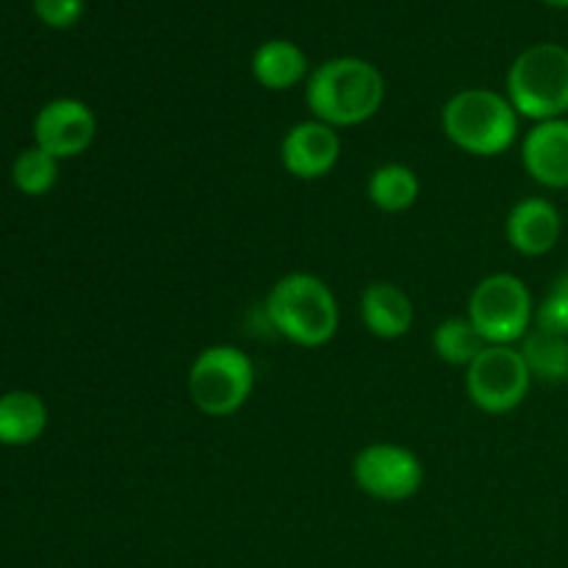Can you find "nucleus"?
<instances>
[{"label": "nucleus", "mask_w": 568, "mask_h": 568, "mask_svg": "<svg viewBox=\"0 0 568 568\" xmlns=\"http://www.w3.org/2000/svg\"><path fill=\"white\" fill-rule=\"evenodd\" d=\"M536 325L541 331L568 336V270L552 283L549 294L536 311Z\"/></svg>", "instance_id": "aec40b11"}, {"label": "nucleus", "mask_w": 568, "mask_h": 568, "mask_svg": "<svg viewBox=\"0 0 568 568\" xmlns=\"http://www.w3.org/2000/svg\"><path fill=\"white\" fill-rule=\"evenodd\" d=\"M564 233V216L558 205L544 197H525L510 209L508 222H505V236L516 253L527 258L552 253L555 244Z\"/></svg>", "instance_id": "9b49d317"}, {"label": "nucleus", "mask_w": 568, "mask_h": 568, "mask_svg": "<svg viewBox=\"0 0 568 568\" xmlns=\"http://www.w3.org/2000/svg\"><path fill=\"white\" fill-rule=\"evenodd\" d=\"M266 320L297 347H325L338 331V303L322 277L308 272L283 275L266 294Z\"/></svg>", "instance_id": "f03ea898"}, {"label": "nucleus", "mask_w": 568, "mask_h": 568, "mask_svg": "<svg viewBox=\"0 0 568 568\" xmlns=\"http://www.w3.org/2000/svg\"><path fill=\"white\" fill-rule=\"evenodd\" d=\"M527 175L547 189H568V120L536 122L521 144Z\"/></svg>", "instance_id": "f8f14e48"}, {"label": "nucleus", "mask_w": 568, "mask_h": 568, "mask_svg": "<svg viewBox=\"0 0 568 568\" xmlns=\"http://www.w3.org/2000/svg\"><path fill=\"white\" fill-rule=\"evenodd\" d=\"M442 131L469 155H499L519 136V114L505 94L464 89L442 109Z\"/></svg>", "instance_id": "7ed1b4c3"}, {"label": "nucleus", "mask_w": 568, "mask_h": 568, "mask_svg": "<svg viewBox=\"0 0 568 568\" xmlns=\"http://www.w3.org/2000/svg\"><path fill=\"white\" fill-rule=\"evenodd\" d=\"M488 344L483 342V336L477 333V327L471 325L469 316H453V320H444L442 325L433 333V349L442 361H447L449 366H469L477 355L486 349Z\"/></svg>", "instance_id": "a211bd4d"}, {"label": "nucleus", "mask_w": 568, "mask_h": 568, "mask_svg": "<svg viewBox=\"0 0 568 568\" xmlns=\"http://www.w3.org/2000/svg\"><path fill=\"white\" fill-rule=\"evenodd\" d=\"M419 175L405 164H383L372 172L369 192L372 205H377L386 214L408 211L419 200Z\"/></svg>", "instance_id": "f3484780"}, {"label": "nucleus", "mask_w": 568, "mask_h": 568, "mask_svg": "<svg viewBox=\"0 0 568 568\" xmlns=\"http://www.w3.org/2000/svg\"><path fill=\"white\" fill-rule=\"evenodd\" d=\"M353 477L358 488L381 503H405L419 494L425 469L410 449L399 444L377 442L361 449L353 460Z\"/></svg>", "instance_id": "6e6552de"}, {"label": "nucleus", "mask_w": 568, "mask_h": 568, "mask_svg": "<svg viewBox=\"0 0 568 568\" xmlns=\"http://www.w3.org/2000/svg\"><path fill=\"white\" fill-rule=\"evenodd\" d=\"M521 358L536 381L566 383L568 381V336H558L536 327L521 338Z\"/></svg>", "instance_id": "dca6fc26"}, {"label": "nucleus", "mask_w": 568, "mask_h": 568, "mask_svg": "<svg viewBox=\"0 0 568 568\" xmlns=\"http://www.w3.org/2000/svg\"><path fill=\"white\" fill-rule=\"evenodd\" d=\"M338 155H342V139L336 128L320 120L297 122L281 144L283 166L300 181L325 178L338 164Z\"/></svg>", "instance_id": "9d476101"}, {"label": "nucleus", "mask_w": 568, "mask_h": 568, "mask_svg": "<svg viewBox=\"0 0 568 568\" xmlns=\"http://www.w3.org/2000/svg\"><path fill=\"white\" fill-rule=\"evenodd\" d=\"M361 320L377 338H403L414 327V303L397 283H369L361 297Z\"/></svg>", "instance_id": "ddd939ff"}, {"label": "nucleus", "mask_w": 568, "mask_h": 568, "mask_svg": "<svg viewBox=\"0 0 568 568\" xmlns=\"http://www.w3.org/2000/svg\"><path fill=\"white\" fill-rule=\"evenodd\" d=\"M386 98L381 70L366 59L338 55L308 75L305 103L311 114L331 128H353L372 120Z\"/></svg>", "instance_id": "f257e3e1"}, {"label": "nucleus", "mask_w": 568, "mask_h": 568, "mask_svg": "<svg viewBox=\"0 0 568 568\" xmlns=\"http://www.w3.org/2000/svg\"><path fill=\"white\" fill-rule=\"evenodd\" d=\"M532 375L519 349L488 344L466 366V392L471 403L486 414H510L525 403Z\"/></svg>", "instance_id": "0eeeda50"}, {"label": "nucleus", "mask_w": 568, "mask_h": 568, "mask_svg": "<svg viewBox=\"0 0 568 568\" xmlns=\"http://www.w3.org/2000/svg\"><path fill=\"white\" fill-rule=\"evenodd\" d=\"M308 75V55L288 39H270L253 53V78L264 89L283 92Z\"/></svg>", "instance_id": "4468645a"}, {"label": "nucleus", "mask_w": 568, "mask_h": 568, "mask_svg": "<svg viewBox=\"0 0 568 568\" xmlns=\"http://www.w3.org/2000/svg\"><path fill=\"white\" fill-rule=\"evenodd\" d=\"M547 6H552V9H568V0H544Z\"/></svg>", "instance_id": "4be33fe9"}, {"label": "nucleus", "mask_w": 568, "mask_h": 568, "mask_svg": "<svg viewBox=\"0 0 568 568\" xmlns=\"http://www.w3.org/2000/svg\"><path fill=\"white\" fill-rule=\"evenodd\" d=\"M11 178H14V186L22 194H28V197H42L59 181V159H53V155L44 153L42 148L33 144V148L22 150L14 159Z\"/></svg>", "instance_id": "6ab92c4d"}, {"label": "nucleus", "mask_w": 568, "mask_h": 568, "mask_svg": "<svg viewBox=\"0 0 568 568\" xmlns=\"http://www.w3.org/2000/svg\"><path fill=\"white\" fill-rule=\"evenodd\" d=\"M508 100L516 114L536 122L568 114V48L538 42L521 50L508 70Z\"/></svg>", "instance_id": "20e7f679"}, {"label": "nucleus", "mask_w": 568, "mask_h": 568, "mask_svg": "<svg viewBox=\"0 0 568 568\" xmlns=\"http://www.w3.org/2000/svg\"><path fill=\"white\" fill-rule=\"evenodd\" d=\"M48 427V408L31 392H9L0 397V444L26 447Z\"/></svg>", "instance_id": "2eb2a0df"}, {"label": "nucleus", "mask_w": 568, "mask_h": 568, "mask_svg": "<svg viewBox=\"0 0 568 568\" xmlns=\"http://www.w3.org/2000/svg\"><path fill=\"white\" fill-rule=\"evenodd\" d=\"M536 320L532 294L521 277L510 272L483 277L469 297V322L477 327L486 344L510 347L521 342Z\"/></svg>", "instance_id": "423d86ee"}, {"label": "nucleus", "mask_w": 568, "mask_h": 568, "mask_svg": "<svg viewBox=\"0 0 568 568\" xmlns=\"http://www.w3.org/2000/svg\"><path fill=\"white\" fill-rule=\"evenodd\" d=\"M33 11L50 28H72L83 14V0H33Z\"/></svg>", "instance_id": "412c9836"}, {"label": "nucleus", "mask_w": 568, "mask_h": 568, "mask_svg": "<svg viewBox=\"0 0 568 568\" xmlns=\"http://www.w3.org/2000/svg\"><path fill=\"white\" fill-rule=\"evenodd\" d=\"M255 366L247 353L233 344H214L194 358L189 369V397L205 416H231L250 399Z\"/></svg>", "instance_id": "39448f33"}, {"label": "nucleus", "mask_w": 568, "mask_h": 568, "mask_svg": "<svg viewBox=\"0 0 568 568\" xmlns=\"http://www.w3.org/2000/svg\"><path fill=\"white\" fill-rule=\"evenodd\" d=\"M94 133H98V120H94L92 109L72 98L50 100L33 120L37 148L59 161L87 153L89 144L94 142Z\"/></svg>", "instance_id": "1a4fd4ad"}]
</instances>
